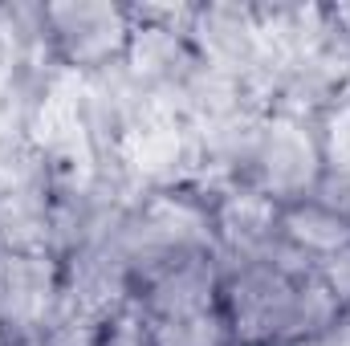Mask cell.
<instances>
[{"mask_svg":"<svg viewBox=\"0 0 350 346\" xmlns=\"http://www.w3.org/2000/svg\"><path fill=\"white\" fill-rule=\"evenodd\" d=\"M220 310L232 338L265 346H318L347 322L318 269L285 245L261 257L224 261Z\"/></svg>","mask_w":350,"mask_h":346,"instance_id":"cell-1","label":"cell"},{"mask_svg":"<svg viewBox=\"0 0 350 346\" xmlns=\"http://www.w3.org/2000/svg\"><path fill=\"white\" fill-rule=\"evenodd\" d=\"M322 175H326V159H322L314 114H297L281 106L265 110L249 135L237 183L261 191L277 208H289L310 200Z\"/></svg>","mask_w":350,"mask_h":346,"instance_id":"cell-2","label":"cell"},{"mask_svg":"<svg viewBox=\"0 0 350 346\" xmlns=\"http://www.w3.org/2000/svg\"><path fill=\"white\" fill-rule=\"evenodd\" d=\"M131 4L114 0H57L37 4V37L45 62L70 78H102L122 70L131 45Z\"/></svg>","mask_w":350,"mask_h":346,"instance_id":"cell-3","label":"cell"},{"mask_svg":"<svg viewBox=\"0 0 350 346\" xmlns=\"http://www.w3.org/2000/svg\"><path fill=\"white\" fill-rule=\"evenodd\" d=\"M66 306V265L57 253L0 249V326L8 338L53 334Z\"/></svg>","mask_w":350,"mask_h":346,"instance_id":"cell-4","label":"cell"},{"mask_svg":"<svg viewBox=\"0 0 350 346\" xmlns=\"http://www.w3.org/2000/svg\"><path fill=\"white\" fill-rule=\"evenodd\" d=\"M220 289H224V257L220 253H183V257H167L143 269L135 277L131 302L143 310L147 322H159V318L220 310Z\"/></svg>","mask_w":350,"mask_h":346,"instance_id":"cell-5","label":"cell"},{"mask_svg":"<svg viewBox=\"0 0 350 346\" xmlns=\"http://www.w3.org/2000/svg\"><path fill=\"white\" fill-rule=\"evenodd\" d=\"M281 245L314 265L350 245V220L318 196H310L301 204L281 208Z\"/></svg>","mask_w":350,"mask_h":346,"instance_id":"cell-6","label":"cell"},{"mask_svg":"<svg viewBox=\"0 0 350 346\" xmlns=\"http://www.w3.org/2000/svg\"><path fill=\"white\" fill-rule=\"evenodd\" d=\"M151 326V346H228L232 326L224 310H204V314H183V318H159Z\"/></svg>","mask_w":350,"mask_h":346,"instance_id":"cell-7","label":"cell"},{"mask_svg":"<svg viewBox=\"0 0 350 346\" xmlns=\"http://www.w3.org/2000/svg\"><path fill=\"white\" fill-rule=\"evenodd\" d=\"M86 346H151V326H147L143 310L131 302L126 310H118L114 318H106Z\"/></svg>","mask_w":350,"mask_h":346,"instance_id":"cell-8","label":"cell"},{"mask_svg":"<svg viewBox=\"0 0 350 346\" xmlns=\"http://www.w3.org/2000/svg\"><path fill=\"white\" fill-rule=\"evenodd\" d=\"M314 269H318L322 285L334 293V302L342 306V314L350 318V245L338 249V253H330V257L314 261Z\"/></svg>","mask_w":350,"mask_h":346,"instance_id":"cell-9","label":"cell"},{"mask_svg":"<svg viewBox=\"0 0 350 346\" xmlns=\"http://www.w3.org/2000/svg\"><path fill=\"white\" fill-rule=\"evenodd\" d=\"M4 346H53L49 334H21V338H8Z\"/></svg>","mask_w":350,"mask_h":346,"instance_id":"cell-10","label":"cell"},{"mask_svg":"<svg viewBox=\"0 0 350 346\" xmlns=\"http://www.w3.org/2000/svg\"><path fill=\"white\" fill-rule=\"evenodd\" d=\"M228 346H265V343H245V338H232Z\"/></svg>","mask_w":350,"mask_h":346,"instance_id":"cell-11","label":"cell"}]
</instances>
